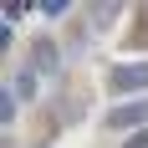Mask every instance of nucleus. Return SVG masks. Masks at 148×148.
<instances>
[{
	"mask_svg": "<svg viewBox=\"0 0 148 148\" xmlns=\"http://www.w3.org/2000/svg\"><path fill=\"white\" fill-rule=\"evenodd\" d=\"M148 123V97H133V102H118L107 112V128H143Z\"/></svg>",
	"mask_w": 148,
	"mask_h": 148,
	"instance_id": "obj_2",
	"label": "nucleus"
},
{
	"mask_svg": "<svg viewBox=\"0 0 148 148\" xmlns=\"http://www.w3.org/2000/svg\"><path fill=\"white\" fill-rule=\"evenodd\" d=\"M15 112H21V97H15L10 87H0V123L10 128V123H15Z\"/></svg>",
	"mask_w": 148,
	"mask_h": 148,
	"instance_id": "obj_5",
	"label": "nucleus"
},
{
	"mask_svg": "<svg viewBox=\"0 0 148 148\" xmlns=\"http://www.w3.org/2000/svg\"><path fill=\"white\" fill-rule=\"evenodd\" d=\"M36 87H41V72L21 66V72H15V97H36Z\"/></svg>",
	"mask_w": 148,
	"mask_h": 148,
	"instance_id": "obj_4",
	"label": "nucleus"
},
{
	"mask_svg": "<svg viewBox=\"0 0 148 148\" xmlns=\"http://www.w3.org/2000/svg\"><path fill=\"white\" fill-rule=\"evenodd\" d=\"M107 87L118 97H133V92H148V61H118L107 72Z\"/></svg>",
	"mask_w": 148,
	"mask_h": 148,
	"instance_id": "obj_1",
	"label": "nucleus"
},
{
	"mask_svg": "<svg viewBox=\"0 0 148 148\" xmlns=\"http://www.w3.org/2000/svg\"><path fill=\"white\" fill-rule=\"evenodd\" d=\"M31 72H51V77L61 72V46L51 36H41V41L31 46Z\"/></svg>",
	"mask_w": 148,
	"mask_h": 148,
	"instance_id": "obj_3",
	"label": "nucleus"
},
{
	"mask_svg": "<svg viewBox=\"0 0 148 148\" xmlns=\"http://www.w3.org/2000/svg\"><path fill=\"white\" fill-rule=\"evenodd\" d=\"M41 15H46V21H61V15H72V0H46Z\"/></svg>",
	"mask_w": 148,
	"mask_h": 148,
	"instance_id": "obj_6",
	"label": "nucleus"
},
{
	"mask_svg": "<svg viewBox=\"0 0 148 148\" xmlns=\"http://www.w3.org/2000/svg\"><path fill=\"white\" fill-rule=\"evenodd\" d=\"M118 15H123V5H97V10H92V26H112Z\"/></svg>",
	"mask_w": 148,
	"mask_h": 148,
	"instance_id": "obj_7",
	"label": "nucleus"
}]
</instances>
